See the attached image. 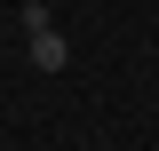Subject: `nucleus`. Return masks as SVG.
I'll list each match as a JSON object with an SVG mask.
<instances>
[{"mask_svg": "<svg viewBox=\"0 0 159 151\" xmlns=\"http://www.w3.org/2000/svg\"><path fill=\"white\" fill-rule=\"evenodd\" d=\"M24 56H32L40 72H64V64H72V48H64L56 24H40V32H24Z\"/></svg>", "mask_w": 159, "mask_h": 151, "instance_id": "1", "label": "nucleus"}]
</instances>
